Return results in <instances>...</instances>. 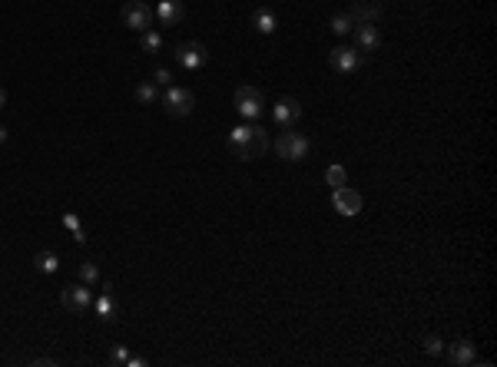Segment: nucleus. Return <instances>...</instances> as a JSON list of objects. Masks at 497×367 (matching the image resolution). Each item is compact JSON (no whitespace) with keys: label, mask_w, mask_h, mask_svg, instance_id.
<instances>
[{"label":"nucleus","mask_w":497,"mask_h":367,"mask_svg":"<svg viewBox=\"0 0 497 367\" xmlns=\"http://www.w3.org/2000/svg\"><path fill=\"white\" fill-rule=\"evenodd\" d=\"M192 106H196V96L186 86H170V90L163 93V110L170 113V116H176V119L189 116Z\"/></svg>","instance_id":"20e7f679"},{"label":"nucleus","mask_w":497,"mask_h":367,"mask_svg":"<svg viewBox=\"0 0 497 367\" xmlns=\"http://www.w3.org/2000/svg\"><path fill=\"white\" fill-rule=\"evenodd\" d=\"M93 308H96V318H103V321H116V318H119V301H116L110 285H106V292L93 301Z\"/></svg>","instance_id":"2eb2a0df"},{"label":"nucleus","mask_w":497,"mask_h":367,"mask_svg":"<svg viewBox=\"0 0 497 367\" xmlns=\"http://www.w3.org/2000/svg\"><path fill=\"white\" fill-rule=\"evenodd\" d=\"M424 351H428L431 357H438V354H444V341H441L438 334H428V338H424Z\"/></svg>","instance_id":"b1692460"},{"label":"nucleus","mask_w":497,"mask_h":367,"mask_svg":"<svg viewBox=\"0 0 497 367\" xmlns=\"http://www.w3.org/2000/svg\"><path fill=\"white\" fill-rule=\"evenodd\" d=\"M235 113L246 116V119H259L266 113V96L255 86H239L235 90Z\"/></svg>","instance_id":"7ed1b4c3"},{"label":"nucleus","mask_w":497,"mask_h":367,"mask_svg":"<svg viewBox=\"0 0 497 367\" xmlns=\"http://www.w3.org/2000/svg\"><path fill=\"white\" fill-rule=\"evenodd\" d=\"M328 27H332V34H335V37H345V34H351V30H355V20L348 17V14H335Z\"/></svg>","instance_id":"6ab92c4d"},{"label":"nucleus","mask_w":497,"mask_h":367,"mask_svg":"<svg viewBox=\"0 0 497 367\" xmlns=\"http://www.w3.org/2000/svg\"><path fill=\"white\" fill-rule=\"evenodd\" d=\"M153 83H156V86H170V83H172V73L166 70V67H159V70L153 73Z\"/></svg>","instance_id":"393cba45"},{"label":"nucleus","mask_w":497,"mask_h":367,"mask_svg":"<svg viewBox=\"0 0 497 367\" xmlns=\"http://www.w3.org/2000/svg\"><path fill=\"white\" fill-rule=\"evenodd\" d=\"M63 225L73 232V241H80V245L86 241V232H83V225H80V219L73 215V212H67V215H63Z\"/></svg>","instance_id":"aec40b11"},{"label":"nucleus","mask_w":497,"mask_h":367,"mask_svg":"<svg viewBox=\"0 0 497 367\" xmlns=\"http://www.w3.org/2000/svg\"><path fill=\"white\" fill-rule=\"evenodd\" d=\"M272 119L279 129H292L299 119H302V103L295 96H282L275 106H272Z\"/></svg>","instance_id":"423d86ee"},{"label":"nucleus","mask_w":497,"mask_h":367,"mask_svg":"<svg viewBox=\"0 0 497 367\" xmlns=\"http://www.w3.org/2000/svg\"><path fill=\"white\" fill-rule=\"evenodd\" d=\"M206 60H209L206 47H203V43H196V40H189V43H179V47H176V63H179L183 70H203V67H206Z\"/></svg>","instance_id":"0eeeda50"},{"label":"nucleus","mask_w":497,"mask_h":367,"mask_svg":"<svg viewBox=\"0 0 497 367\" xmlns=\"http://www.w3.org/2000/svg\"><path fill=\"white\" fill-rule=\"evenodd\" d=\"M332 205H335V212H342V215H358L362 212V192H355V189H348V185H338V189H332Z\"/></svg>","instance_id":"1a4fd4ad"},{"label":"nucleus","mask_w":497,"mask_h":367,"mask_svg":"<svg viewBox=\"0 0 497 367\" xmlns=\"http://www.w3.org/2000/svg\"><path fill=\"white\" fill-rule=\"evenodd\" d=\"M60 298H63V308H67V311H86V308L93 305L90 285H67Z\"/></svg>","instance_id":"9d476101"},{"label":"nucleus","mask_w":497,"mask_h":367,"mask_svg":"<svg viewBox=\"0 0 497 367\" xmlns=\"http://www.w3.org/2000/svg\"><path fill=\"white\" fill-rule=\"evenodd\" d=\"M355 40H358V50H365V54H375L382 47V34H378L375 23H358L355 27Z\"/></svg>","instance_id":"4468645a"},{"label":"nucleus","mask_w":497,"mask_h":367,"mask_svg":"<svg viewBox=\"0 0 497 367\" xmlns=\"http://www.w3.org/2000/svg\"><path fill=\"white\" fill-rule=\"evenodd\" d=\"M345 179H348V172H345V165H328V172H325V182L332 185V189H338V185H345Z\"/></svg>","instance_id":"412c9836"},{"label":"nucleus","mask_w":497,"mask_h":367,"mask_svg":"<svg viewBox=\"0 0 497 367\" xmlns=\"http://www.w3.org/2000/svg\"><path fill=\"white\" fill-rule=\"evenodd\" d=\"M275 152H279V159H286V163H302L308 156V139L302 132H279V139H275Z\"/></svg>","instance_id":"f03ea898"},{"label":"nucleus","mask_w":497,"mask_h":367,"mask_svg":"<svg viewBox=\"0 0 497 367\" xmlns=\"http://www.w3.org/2000/svg\"><path fill=\"white\" fill-rule=\"evenodd\" d=\"M126 361H130V351L123 348V344H119V348H113V354H110V364H126Z\"/></svg>","instance_id":"a878e982"},{"label":"nucleus","mask_w":497,"mask_h":367,"mask_svg":"<svg viewBox=\"0 0 497 367\" xmlns=\"http://www.w3.org/2000/svg\"><path fill=\"white\" fill-rule=\"evenodd\" d=\"M3 139H7V129L0 126V143H3Z\"/></svg>","instance_id":"cd10ccee"},{"label":"nucleus","mask_w":497,"mask_h":367,"mask_svg":"<svg viewBox=\"0 0 497 367\" xmlns=\"http://www.w3.org/2000/svg\"><path fill=\"white\" fill-rule=\"evenodd\" d=\"M448 354V361L454 367H471V364H478V351H474V344L467 341V338H461V341H454L451 348L444 351Z\"/></svg>","instance_id":"9b49d317"},{"label":"nucleus","mask_w":497,"mask_h":367,"mask_svg":"<svg viewBox=\"0 0 497 367\" xmlns=\"http://www.w3.org/2000/svg\"><path fill=\"white\" fill-rule=\"evenodd\" d=\"M229 149L235 159H242V163H252V159H259V156H266L268 149V136L262 126H235L229 132Z\"/></svg>","instance_id":"f257e3e1"},{"label":"nucleus","mask_w":497,"mask_h":367,"mask_svg":"<svg viewBox=\"0 0 497 367\" xmlns=\"http://www.w3.org/2000/svg\"><path fill=\"white\" fill-rule=\"evenodd\" d=\"M34 265H37V272H40V275H57L60 258L54 255V252H37V258H34Z\"/></svg>","instance_id":"f3484780"},{"label":"nucleus","mask_w":497,"mask_h":367,"mask_svg":"<svg viewBox=\"0 0 497 367\" xmlns=\"http://www.w3.org/2000/svg\"><path fill=\"white\" fill-rule=\"evenodd\" d=\"M328 63H332L335 73H355L362 67V50L358 47H335L328 54Z\"/></svg>","instance_id":"6e6552de"},{"label":"nucleus","mask_w":497,"mask_h":367,"mask_svg":"<svg viewBox=\"0 0 497 367\" xmlns=\"http://www.w3.org/2000/svg\"><path fill=\"white\" fill-rule=\"evenodd\" d=\"M348 17L355 20V27L358 23H378L382 20V0H355Z\"/></svg>","instance_id":"ddd939ff"},{"label":"nucleus","mask_w":497,"mask_h":367,"mask_svg":"<svg viewBox=\"0 0 497 367\" xmlns=\"http://www.w3.org/2000/svg\"><path fill=\"white\" fill-rule=\"evenodd\" d=\"M96 278H100L96 261H83V265H80V281H83V285H96Z\"/></svg>","instance_id":"5701e85b"},{"label":"nucleus","mask_w":497,"mask_h":367,"mask_svg":"<svg viewBox=\"0 0 497 367\" xmlns=\"http://www.w3.org/2000/svg\"><path fill=\"white\" fill-rule=\"evenodd\" d=\"M136 99H139L143 106H150V103H156V99H159V86H156L153 80H143V83L136 86Z\"/></svg>","instance_id":"a211bd4d"},{"label":"nucleus","mask_w":497,"mask_h":367,"mask_svg":"<svg viewBox=\"0 0 497 367\" xmlns=\"http://www.w3.org/2000/svg\"><path fill=\"white\" fill-rule=\"evenodd\" d=\"M153 7L150 3H143V0H130V3H123V23L136 30V34H143V30H150L153 27Z\"/></svg>","instance_id":"39448f33"},{"label":"nucleus","mask_w":497,"mask_h":367,"mask_svg":"<svg viewBox=\"0 0 497 367\" xmlns=\"http://www.w3.org/2000/svg\"><path fill=\"white\" fill-rule=\"evenodd\" d=\"M139 43H143V50H146V54H156V50L163 47V37H159L156 30H143V40H139Z\"/></svg>","instance_id":"4be33fe9"},{"label":"nucleus","mask_w":497,"mask_h":367,"mask_svg":"<svg viewBox=\"0 0 497 367\" xmlns=\"http://www.w3.org/2000/svg\"><path fill=\"white\" fill-rule=\"evenodd\" d=\"M3 103H7V93L0 90V106H3Z\"/></svg>","instance_id":"c85d7f7f"},{"label":"nucleus","mask_w":497,"mask_h":367,"mask_svg":"<svg viewBox=\"0 0 497 367\" xmlns=\"http://www.w3.org/2000/svg\"><path fill=\"white\" fill-rule=\"evenodd\" d=\"M153 17H159L163 27H179L186 20V7L179 0H159V7L153 10Z\"/></svg>","instance_id":"f8f14e48"},{"label":"nucleus","mask_w":497,"mask_h":367,"mask_svg":"<svg viewBox=\"0 0 497 367\" xmlns=\"http://www.w3.org/2000/svg\"><path fill=\"white\" fill-rule=\"evenodd\" d=\"M126 367H146V357H136V354H130V361H126Z\"/></svg>","instance_id":"bb28decb"},{"label":"nucleus","mask_w":497,"mask_h":367,"mask_svg":"<svg viewBox=\"0 0 497 367\" xmlns=\"http://www.w3.org/2000/svg\"><path fill=\"white\" fill-rule=\"evenodd\" d=\"M252 27H255L259 34H266V37H268V34H275V30H279V17H275L268 7H259V10L252 14Z\"/></svg>","instance_id":"dca6fc26"}]
</instances>
